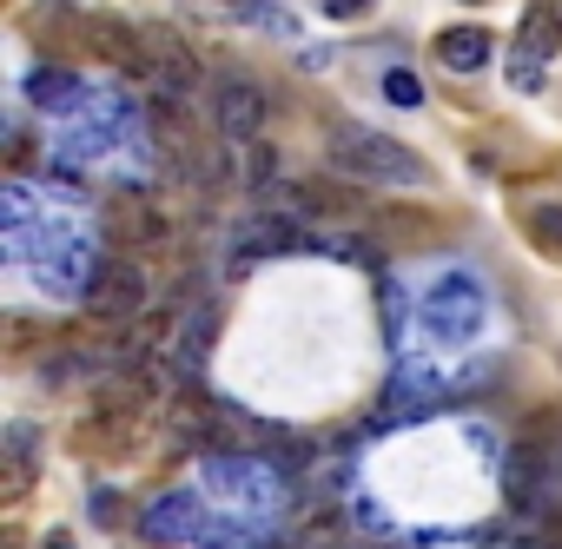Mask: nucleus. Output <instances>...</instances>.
Returning a JSON list of instances; mask_svg holds the SVG:
<instances>
[{"label": "nucleus", "mask_w": 562, "mask_h": 549, "mask_svg": "<svg viewBox=\"0 0 562 549\" xmlns=\"http://www.w3.org/2000/svg\"><path fill=\"white\" fill-rule=\"evenodd\" d=\"M146 271L133 265V258H106V265H93V279H87V312L100 318V325H126V318H139L146 312Z\"/></svg>", "instance_id": "7ed1b4c3"}, {"label": "nucleus", "mask_w": 562, "mask_h": 549, "mask_svg": "<svg viewBox=\"0 0 562 549\" xmlns=\"http://www.w3.org/2000/svg\"><path fill=\"white\" fill-rule=\"evenodd\" d=\"M536 490H542V450L536 444H516L503 457V496H509V509H529Z\"/></svg>", "instance_id": "6e6552de"}, {"label": "nucleus", "mask_w": 562, "mask_h": 549, "mask_svg": "<svg viewBox=\"0 0 562 549\" xmlns=\"http://www.w3.org/2000/svg\"><path fill=\"white\" fill-rule=\"evenodd\" d=\"M27 100H34L41 113H80V107H87V93H80V80H74L67 67H34V74H27Z\"/></svg>", "instance_id": "0eeeda50"}, {"label": "nucleus", "mask_w": 562, "mask_h": 549, "mask_svg": "<svg viewBox=\"0 0 562 549\" xmlns=\"http://www.w3.org/2000/svg\"><path fill=\"white\" fill-rule=\"evenodd\" d=\"M225 8H232V14H245V21H258V27H265V21L278 14V8H271V0H225Z\"/></svg>", "instance_id": "f3484780"}, {"label": "nucleus", "mask_w": 562, "mask_h": 549, "mask_svg": "<svg viewBox=\"0 0 562 549\" xmlns=\"http://www.w3.org/2000/svg\"><path fill=\"white\" fill-rule=\"evenodd\" d=\"M27 483H34V430L14 424V430H8V503H14Z\"/></svg>", "instance_id": "f8f14e48"}, {"label": "nucleus", "mask_w": 562, "mask_h": 549, "mask_svg": "<svg viewBox=\"0 0 562 549\" xmlns=\"http://www.w3.org/2000/svg\"><path fill=\"white\" fill-rule=\"evenodd\" d=\"M384 318H391V332L404 325V292H397V285H384Z\"/></svg>", "instance_id": "aec40b11"}, {"label": "nucleus", "mask_w": 562, "mask_h": 549, "mask_svg": "<svg viewBox=\"0 0 562 549\" xmlns=\"http://www.w3.org/2000/svg\"><path fill=\"white\" fill-rule=\"evenodd\" d=\"M516 47H522V54H536V60H549V54L562 47V14L549 8V0H529V8H522V27H516Z\"/></svg>", "instance_id": "1a4fd4ad"}, {"label": "nucleus", "mask_w": 562, "mask_h": 549, "mask_svg": "<svg viewBox=\"0 0 562 549\" xmlns=\"http://www.w3.org/2000/svg\"><path fill=\"white\" fill-rule=\"evenodd\" d=\"M424 332L437 345H470L483 332V285L470 271H443V279L424 292Z\"/></svg>", "instance_id": "f03ea898"}, {"label": "nucleus", "mask_w": 562, "mask_h": 549, "mask_svg": "<svg viewBox=\"0 0 562 549\" xmlns=\"http://www.w3.org/2000/svg\"><path fill=\"white\" fill-rule=\"evenodd\" d=\"M351 523H358V529H384V503H378V496H358Z\"/></svg>", "instance_id": "dca6fc26"}, {"label": "nucleus", "mask_w": 562, "mask_h": 549, "mask_svg": "<svg viewBox=\"0 0 562 549\" xmlns=\"http://www.w3.org/2000/svg\"><path fill=\"white\" fill-rule=\"evenodd\" d=\"M325 153H331L338 172H351V179H364V186H424V159H417L404 139H391V133L338 126Z\"/></svg>", "instance_id": "f257e3e1"}, {"label": "nucleus", "mask_w": 562, "mask_h": 549, "mask_svg": "<svg viewBox=\"0 0 562 549\" xmlns=\"http://www.w3.org/2000/svg\"><path fill=\"white\" fill-rule=\"evenodd\" d=\"M106 225H113V238H120V245H159V238H166V225H159L139 199L113 205V219H106Z\"/></svg>", "instance_id": "9b49d317"}, {"label": "nucleus", "mask_w": 562, "mask_h": 549, "mask_svg": "<svg viewBox=\"0 0 562 549\" xmlns=\"http://www.w3.org/2000/svg\"><path fill=\"white\" fill-rule=\"evenodd\" d=\"M212 126L225 146H251L258 126H265V93L251 80H218L212 87Z\"/></svg>", "instance_id": "20e7f679"}, {"label": "nucleus", "mask_w": 562, "mask_h": 549, "mask_svg": "<svg viewBox=\"0 0 562 549\" xmlns=\"http://www.w3.org/2000/svg\"><path fill=\"white\" fill-rule=\"evenodd\" d=\"M384 100H391V107H424V80L404 74V67H391V74H384Z\"/></svg>", "instance_id": "4468645a"}, {"label": "nucleus", "mask_w": 562, "mask_h": 549, "mask_svg": "<svg viewBox=\"0 0 562 549\" xmlns=\"http://www.w3.org/2000/svg\"><path fill=\"white\" fill-rule=\"evenodd\" d=\"M522 225H529V238H536L549 258H562V199H536V205L522 212Z\"/></svg>", "instance_id": "ddd939ff"}, {"label": "nucleus", "mask_w": 562, "mask_h": 549, "mask_svg": "<svg viewBox=\"0 0 562 549\" xmlns=\"http://www.w3.org/2000/svg\"><path fill=\"white\" fill-rule=\"evenodd\" d=\"M509 87H516V93H536V87H542V60L516 47V54H509Z\"/></svg>", "instance_id": "2eb2a0df"}, {"label": "nucleus", "mask_w": 562, "mask_h": 549, "mask_svg": "<svg viewBox=\"0 0 562 549\" xmlns=\"http://www.w3.org/2000/svg\"><path fill=\"white\" fill-rule=\"evenodd\" d=\"M318 8H325V14H331V21H358V14H364V8H371V0H318Z\"/></svg>", "instance_id": "a211bd4d"}, {"label": "nucleus", "mask_w": 562, "mask_h": 549, "mask_svg": "<svg viewBox=\"0 0 562 549\" xmlns=\"http://www.w3.org/2000/svg\"><path fill=\"white\" fill-rule=\"evenodd\" d=\"M139 536H146V542H192V536H205V529H199V496H192V490H166L159 503H146Z\"/></svg>", "instance_id": "39448f33"}, {"label": "nucleus", "mask_w": 562, "mask_h": 549, "mask_svg": "<svg viewBox=\"0 0 562 549\" xmlns=\"http://www.w3.org/2000/svg\"><path fill=\"white\" fill-rule=\"evenodd\" d=\"M437 60H443L450 74H483V67L496 60V41H490L483 27H443V34H437Z\"/></svg>", "instance_id": "423d86ee"}, {"label": "nucleus", "mask_w": 562, "mask_h": 549, "mask_svg": "<svg viewBox=\"0 0 562 549\" xmlns=\"http://www.w3.org/2000/svg\"><path fill=\"white\" fill-rule=\"evenodd\" d=\"M299 549H338V523H318V529H305V542Z\"/></svg>", "instance_id": "6ab92c4d"}, {"label": "nucleus", "mask_w": 562, "mask_h": 549, "mask_svg": "<svg viewBox=\"0 0 562 549\" xmlns=\"http://www.w3.org/2000/svg\"><path fill=\"white\" fill-rule=\"evenodd\" d=\"M212 332H218V312H212V305H199V312L186 318V332L172 338V351H166V358H172V365L192 378V371L205 365V345H212Z\"/></svg>", "instance_id": "9d476101"}, {"label": "nucleus", "mask_w": 562, "mask_h": 549, "mask_svg": "<svg viewBox=\"0 0 562 549\" xmlns=\"http://www.w3.org/2000/svg\"><path fill=\"white\" fill-rule=\"evenodd\" d=\"M41 549H74V536H60V529H54V536H47Z\"/></svg>", "instance_id": "412c9836"}]
</instances>
